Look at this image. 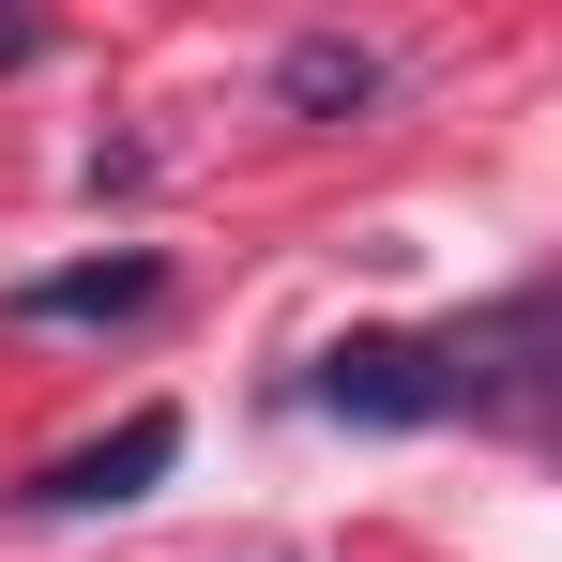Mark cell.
I'll return each mask as SVG.
<instances>
[{
    "label": "cell",
    "instance_id": "277c9868",
    "mask_svg": "<svg viewBox=\"0 0 562 562\" xmlns=\"http://www.w3.org/2000/svg\"><path fill=\"white\" fill-rule=\"evenodd\" d=\"M15 61H46V15H0V77H15Z\"/></svg>",
    "mask_w": 562,
    "mask_h": 562
},
{
    "label": "cell",
    "instance_id": "3957f363",
    "mask_svg": "<svg viewBox=\"0 0 562 562\" xmlns=\"http://www.w3.org/2000/svg\"><path fill=\"white\" fill-rule=\"evenodd\" d=\"M395 92V61H380L366 31H289L274 46V106L289 122H350V106H380Z\"/></svg>",
    "mask_w": 562,
    "mask_h": 562
},
{
    "label": "cell",
    "instance_id": "7a4b0ae2",
    "mask_svg": "<svg viewBox=\"0 0 562 562\" xmlns=\"http://www.w3.org/2000/svg\"><path fill=\"white\" fill-rule=\"evenodd\" d=\"M153 304H168V259H153V244H106V259H61V274L0 289L15 335H122V319H153Z\"/></svg>",
    "mask_w": 562,
    "mask_h": 562
},
{
    "label": "cell",
    "instance_id": "6da1fadb",
    "mask_svg": "<svg viewBox=\"0 0 562 562\" xmlns=\"http://www.w3.org/2000/svg\"><path fill=\"white\" fill-rule=\"evenodd\" d=\"M183 471V411H122L106 441H77V457H46L31 486H15V517H122V502H153Z\"/></svg>",
    "mask_w": 562,
    "mask_h": 562
}]
</instances>
